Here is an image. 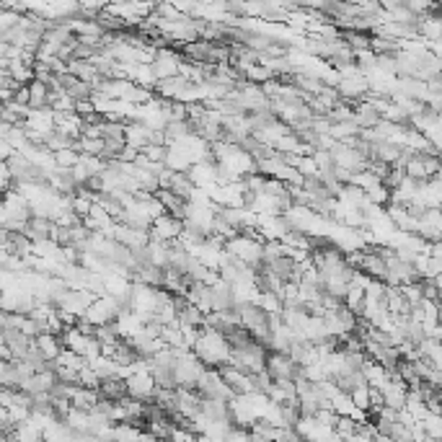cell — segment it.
<instances>
[{"label":"cell","instance_id":"obj_1","mask_svg":"<svg viewBox=\"0 0 442 442\" xmlns=\"http://www.w3.org/2000/svg\"><path fill=\"white\" fill-rule=\"evenodd\" d=\"M181 233H184V220L171 213L158 215L150 225V238L155 241H179Z\"/></svg>","mask_w":442,"mask_h":442},{"label":"cell","instance_id":"obj_2","mask_svg":"<svg viewBox=\"0 0 442 442\" xmlns=\"http://www.w3.org/2000/svg\"><path fill=\"white\" fill-rule=\"evenodd\" d=\"M155 391H158V383H155L150 370H140V373H132L127 378V393L132 399L153 401Z\"/></svg>","mask_w":442,"mask_h":442},{"label":"cell","instance_id":"obj_3","mask_svg":"<svg viewBox=\"0 0 442 442\" xmlns=\"http://www.w3.org/2000/svg\"><path fill=\"white\" fill-rule=\"evenodd\" d=\"M380 111L375 109L373 104L367 101H359L357 106H355V122H357L359 127L362 129H373V127H378V124H380Z\"/></svg>","mask_w":442,"mask_h":442},{"label":"cell","instance_id":"obj_4","mask_svg":"<svg viewBox=\"0 0 442 442\" xmlns=\"http://www.w3.org/2000/svg\"><path fill=\"white\" fill-rule=\"evenodd\" d=\"M344 306H347L349 311H355L357 315H362V308H365V287L349 285L347 295H344Z\"/></svg>","mask_w":442,"mask_h":442},{"label":"cell","instance_id":"obj_5","mask_svg":"<svg viewBox=\"0 0 442 442\" xmlns=\"http://www.w3.org/2000/svg\"><path fill=\"white\" fill-rule=\"evenodd\" d=\"M80 158H83V153H78L76 148H62V150L55 153V163H57V169H73V166L80 163Z\"/></svg>","mask_w":442,"mask_h":442},{"label":"cell","instance_id":"obj_6","mask_svg":"<svg viewBox=\"0 0 442 442\" xmlns=\"http://www.w3.org/2000/svg\"><path fill=\"white\" fill-rule=\"evenodd\" d=\"M352 401H355L362 411H370V406H373V401H370V383L357 385V388L352 391Z\"/></svg>","mask_w":442,"mask_h":442}]
</instances>
